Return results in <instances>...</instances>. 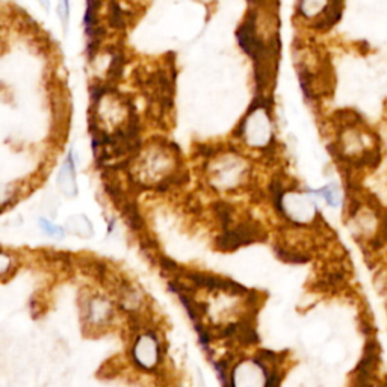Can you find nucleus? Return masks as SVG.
I'll list each match as a JSON object with an SVG mask.
<instances>
[{
  "mask_svg": "<svg viewBox=\"0 0 387 387\" xmlns=\"http://www.w3.org/2000/svg\"><path fill=\"white\" fill-rule=\"evenodd\" d=\"M176 156L170 150V145H154L144 151L136 160L135 176L144 185H170L176 177Z\"/></svg>",
  "mask_w": 387,
  "mask_h": 387,
  "instance_id": "obj_1",
  "label": "nucleus"
},
{
  "mask_svg": "<svg viewBox=\"0 0 387 387\" xmlns=\"http://www.w3.org/2000/svg\"><path fill=\"white\" fill-rule=\"evenodd\" d=\"M266 100H268V97L259 94L256 97V103L252 106L250 113H248L244 122L240 123L239 136L242 138L248 147L265 149L272 141V126Z\"/></svg>",
  "mask_w": 387,
  "mask_h": 387,
  "instance_id": "obj_2",
  "label": "nucleus"
},
{
  "mask_svg": "<svg viewBox=\"0 0 387 387\" xmlns=\"http://www.w3.org/2000/svg\"><path fill=\"white\" fill-rule=\"evenodd\" d=\"M208 176L211 185L218 191H235L248 177V165L239 154L226 153L211 162Z\"/></svg>",
  "mask_w": 387,
  "mask_h": 387,
  "instance_id": "obj_3",
  "label": "nucleus"
},
{
  "mask_svg": "<svg viewBox=\"0 0 387 387\" xmlns=\"http://www.w3.org/2000/svg\"><path fill=\"white\" fill-rule=\"evenodd\" d=\"M279 209L283 217L295 226H312L318 220V206L308 194L286 191L280 195Z\"/></svg>",
  "mask_w": 387,
  "mask_h": 387,
  "instance_id": "obj_4",
  "label": "nucleus"
},
{
  "mask_svg": "<svg viewBox=\"0 0 387 387\" xmlns=\"http://www.w3.org/2000/svg\"><path fill=\"white\" fill-rule=\"evenodd\" d=\"M270 374L259 360H244L231 372L233 387H266Z\"/></svg>",
  "mask_w": 387,
  "mask_h": 387,
  "instance_id": "obj_5",
  "label": "nucleus"
},
{
  "mask_svg": "<svg viewBox=\"0 0 387 387\" xmlns=\"http://www.w3.org/2000/svg\"><path fill=\"white\" fill-rule=\"evenodd\" d=\"M132 356L138 366L145 371H153L160 360L158 338L153 333H142L135 340Z\"/></svg>",
  "mask_w": 387,
  "mask_h": 387,
  "instance_id": "obj_6",
  "label": "nucleus"
},
{
  "mask_svg": "<svg viewBox=\"0 0 387 387\" xmlns=\"http://www.w3.org/2000/svg\"><path fill=\"white\" fill-rule=\"evenodd\" d=\"M113 318V306L103 297L92 298L87 304V321L94 327H101Z\"/></svg>",
  "mask_w": 387,
  "mask_h": 387,
  "instance_id": "obj_7",
  "label": "nucleus"
},
{
  "mask_svg": "<svg viewBox=\"0 0 387 387\" xmlns=\"http://www.w3.org/2000/svg\"><path fill=\"white\" fill-rule=\"evenodd\" d=\"M56 183L59 191L63 195H65L67 199H73L77 195V183H76V170H74V162L72 154L67 158V160L63 163L61 170L58 173Z\"/></svg>",
  "mask_w": 387,
  "mask_h": 387,
  "instance_id": "obj_8",
  "label": "nucleus"
},
{
  "mask_svg": "<svg viewBox=\"0 0 387 387\" xmlns=\"http://www.w3.org/2000/svg\"><path fill=\"white\" fill-rule=\"evenodd\" d=\"M65 229L77 238H91L94 235L91 221L85 215H73L67 220Z\"/></svg>",
  "mask_w": 387,
  "mask_h": 387,
  "instance_id": "obj_9",
  "label": "nucleus"
},
{
  "mask_svg": "<svg viewBox=\"0 0 387 387\" xmlns=\"http://www.w3.org/2000/svg\"><path fill=\"white\" fill-rule=\"evenodd\" d=\"M312 194H316L322 197L325 200V203L330 206V208H339V206L343 203V194H342V189L339 185L336 183H329L322 186L321 189H318V191H311Z\"/></svg>",
  "mask_w": 387,
  "mask_h": 387,
  "instance_id": "obj_10",
  "label": "nucleus"
},
{
  "mask_svg": "<svg viewBox=\"0 0 387 387\" xmlns=\"http://www.w3.org/2000/svg\"><path fill=\"white\" fill-rule=\"evenodd\" d=\"M329 3L330 0H301L299 11L306 19H320Z\"/></svg>",
  "mask_w": 387,
  "mask_h": 387,
  "instance_id": "obj_11",
  "label": "nucleus"
},
{
  "mask_svg": "<svg viewBox=\"0 0 387 387\" xmlns=\"http://www.w3.org/2000/svg\"><path fill=\"white\" fill-rule=\"evenodd\" d=\"M109 22L110 26H114V28H123L124 26V13L122 10V6H120L117 2L110 3Z\"/></svg>",
  "mask_w": 387,
  "mask_h": 387,
  "instance_id": "obj_12",
  "label": "nucleus"
},
{
  "mask_svg": "<svg viewBox=\"0 0 387 387\" xmlns=\"http://www.w3.org/2000/svg\"><path fill=\"white\" fill-rule=\"evenodd\" d=\"M40 227L49 236H53V238H58V239L59 238H64V229L59 227V226H55L53 222H50L46 218H41L40 220Z\"/></svg>",
  "mask_w": 387,
  "mask_h": 387,
  "instance_id": "obj_13",
  "label": "nucleus"
},
{
  "mask_svg": "<svg viewBox=\"0 0 387 387\" xmlns=\"http://www.w3.org/2000/svg\"><path fill=\"white\" fill-rule=\"evenodd\" d=\"M58 14H59V19H61V22L64 24V28L67 29L68 15H70V3H68V0H59Z\"/></svg>",
  "mask_w": 387,
  "mask_h": 387,
  "instance_id": "obj_14",
  "label": "nucleus"
}]
</instances>
